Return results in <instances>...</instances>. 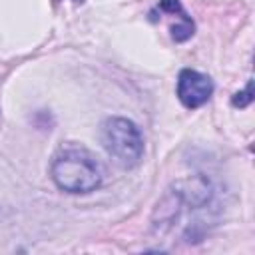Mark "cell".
I'll list each match as a JSON object with an SVG mask.
<instances>
[{"instance_id": "3957f363", "label": "cell", "mask_w": 255, "mask_h": 255, "mask_svg": "<svg viewBox=\"0 0 255 255\" xmlns=\"http://www.w3.org/2000/svg\"><path fill=\"white\" fill-rule=\"evenodd\" d=\"M213 88H215L213 80L207 74H201L197 70L185 68L177 76V98L189 110L203 106L211 98Z\"/></svg>"}, {"instance_id": "7a4b0ae2", "label": "cell", "mask_w": 255, "mask_h": 255, "mask_svg": "<svg viewBox=\"0 0 255 255\" xmlns=\"http://www.w3.org/2000/svg\"><path fill=\"white\" fill-rule=\"evenodd\" d=\"M106 151L122 167H135L143 155V137L139 128L128 118H108L100 128Z\"/></svg>"}, {"instance_id": "6da1fadb", "label": "cell", "mask_w": 255, "mask_h": 255, "mask_svg": "<svg viewBox=\"0 0 255 255\" xmlns=\"http://www.w3.org/2000/svg\"><path fill=\"white\" fill-rule=\"evenodd\" d=\"M52 181L66 193H90L104 181L102 161L84 145L66 143L62 145L50 165Z\"/></svg>"}, {"instance_id": "277c9868", "label": "cell", "mask_w": 255, "mask_h": 255, "mask_svg": "<svg viewBox=\"0 0 255 255\" xmlns=\"http://www.w3.org/2000/svg\"><path fill=\"white\" fill-rule=\"evenodd\" d=\"M251 102H253V82L249 80L247 86H245V90H243V92H237V94L231 98V104H233L235 108H247Z\"/></svg>"}, {"instance_id": "5b68a950", "label": "cell", "mask_w": 255, "mask_h": 255, "mask_svg": "<svg viewBox=\"0 0 255 255\" xmlns=\"http://www.w3.org/2000/svg\"><path fill=\"white\" fill-rule=\"evenodd\" d=\"M72 2H74V4H82L84 0H72Z\"/></svg>"}]
</instances>
